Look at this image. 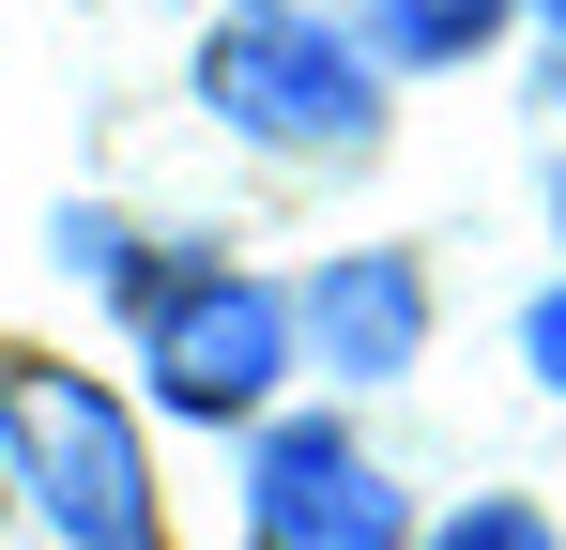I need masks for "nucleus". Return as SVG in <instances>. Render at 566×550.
I'll use <instances>...</instances> for the list:
<instances>
[{"label":"nucleus","instance_id":"nucleus-1","mask_svg":"<svg viewBox=\"0 0 566 550\" xmlns=\"http://www.w3.org/2000/svg\"><path fill=\"white\" fill-rule=\"evenodd\" d=\"M0 429H15V474L46 489V520L77 550H154V474H138V429L107 413V382L77 367H0Z\"/></svg>","mask_w":566,"mask_h":550},{"label":"nucleus","instance_id":"nucleus-2","mask_svg":"<svg viewBox=\"0 0 566 550\" xmlns=\"http://www.w3.org/2000/svg\"><path fill=\"white\" fill-rule=\"evenodd\" d=\"M199 92H214L245 138H291V154H322V138H368V123H382L368 62H353L337 31H306V15H230V31L199 46Z\"/></svg>","mask_w":566,"mask_h":550},{"label":"nucleus","instance_id":"nucleus-3","mask_svg":"<svg viewBox=\"0 0 566 550\" xmlns=\"http://www.w3.org/2000/svg\"><path fill=\"white\" fill-rule=\"evenodd\" d=\"M138 367H154V398H169V413H245V398L291 367V306H276V290H245V275L154 290V337H138Z\"/></svg>","mask_w":566,"mask_h":550},{"label":"nucleus","instance_id":"nucleus-4","mask_svg":"<svg viewBox=\"0 0 566 550\" xmlns=\"http://www.w3.org/2000/svg\"><path fill=\"white\" fill-rule=\"evenodd\" d=\"M245 520H261V550H413L398 489H382L368 458H353V429H322V413L245 458Z\"/></svg>","mask_w":566,"mask_h":550},{"label":"nucleus","instance_id":"nucleus-5","mask_svg":"<svg viewBox=\"0 0 566 550\" xmlns=\"http://www.w3.org/2000/svg\"><path fill=\"white\" fill-rule=\"evenodd\" d=\"M306 337L353 367V382L413 367V352H429V290H413V261H337L322 290H306Z\"/></svg>","mask_w":566,"mask_h":550},{"label":"nucleus","instance_id":"nucleus-6","mask_svg":"<svg viewBox=\"0 0 566 550\" xmlns=\"http://www.w3.org/2000/svg\"><path fill=\"white\" fill-rule=\"evenodd\" d=\"M521 0H368V46L382 62H474Z\"/></svg>","mask_w":566,"mask_h":550},{"label":"nucleus","instance_id":"nucleus-7","mask_svg":"<svg viewBox=\"0 0 566 550\" xmlns=\"http://www.w3.org/2000/svg\"><path fill=\"white\" fill-rule=\"evenodd\" d=\"M429 550H552V520H536V505H460Z\"/></svg>","mask_w":566,"mask_h":550},{"label":"nucleus","instance_id":"nucleus-8","mask_svg":"<svg viewBox=\"0 0 566 550\" xmlns=\"http://www.w3.org/2000/svg\"><path fill=\"white\" fill-rule=\"evenodd\" d=\"M521 352H536V382H552V398H566V290H552V306H536V321H521Z\"/></svg>","mask_w":566,"mask_h":550},{"label":"nucleus","instance_id":"nucleus-9","mask_svg":"<svg viewBox=\"0 0 566 550\" xmlns=\"http://www.w3.org/2000/svg\"><path fill=\"white\" fill-rule=\"evenodd\" d=\"M536 15H552V31H566V0H536Z\"/></svg>","mask_w":566,"mask_h":550}]
</instances>
